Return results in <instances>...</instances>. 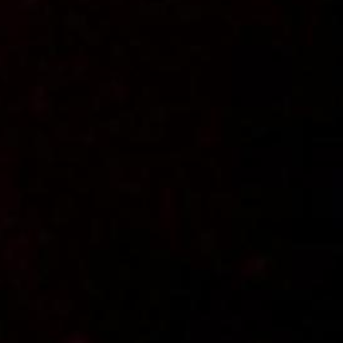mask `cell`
Segmentation results:
<instances>
[{
    "mask_svg": "<svg viewBox=\"0 0 343 343\" xmlns=\"http://www.w3.org/2000/svg\"><path fill=\"white\" fill-rule=\"evenodd\" d=\"M27 241H28V239H27V236H26V233L22 232L20 236H19V239H18V243H19V244H26Z\"/></svg>",
    "mask_w": 343,
    "mask_h": 343,
    "instance_id": "obj_4",
    "label": "cell"
},
{
    "mask_svg": "<svg viewBox=\"0 0 343 343\" xmlns=\"http://www.w3.org/2000/svg\"><path fill=\"white\" fill-rule=\"evenodd\" d=\"M3 256L11 260L12 257H14V252H12V249H5V251H4V254H3Z\"/></svg>",
    "mask_w": 343,
    "mask_h": 343,
    "instance_id": "obj_5",
    "label": "cell"
},
{
    "mask_svg": "<svg viewBox=\"0 0 343 343\" xmlns=\"http://www.w3.org/2000/svg\"><path fill=\"white\" fill-rule=\"evenodd\" d=\"M16 221H18V217H16V216H9V217L4 218L3 221H1V225L5 226V228H12V226L16 224Z\"/></svg>",
    "mask_w": 343,
    "mask_h": 343,
    "instance_id": "obj_3",
    "label": "cell"
},
{
    "mask_svg": "<svg viewBox=\"0 0 343 343\" xmlns=\"http://www.w3.org/2000/svg\"><path fill=\"white\" fill-rule=\"evenodd\" d=\"M51 237H52V235H50L46 229H40L39 233H38V240H39L40 244H47Z\"/></svg>",
    "mask_w": 343,
    "mask_h": 343,
    "instance_id": "obj_2",
    "label": "cell"
},
{
    "mask_svg": "<svg viewBox=\"0 0 343 343\" xmlns=\"http://www.w3.org/2000/svg\"><path fill=\"white\" fill-rule=\"evenodd\" d=\"M62 343H90L89 339L86 338L81 332H73L70 335H67Z\"/></svg>",
    "mask_w": 343,
    "mask_h": 343,
    "instance_id": "obj_1",
    "label": "cell"
},
{
    "mask_svg": "<svg viewBox=\"0 0 343 343\" xmlns=\"http://www.w3.org/2000/svg\"><path fill=\"white\" fill-rule=\"evenodd\" d=\"M12 284H14V287L19 288L20 287V280H12Z\"/></svg>",
    "mask_w": 343,
    "mask_h": 343,
    "instance_id": "obj_7",
    "label": "cell"
},
{
    "mask_svg": "<svg viewBox=\"0 0 343 343\" xmlns=\"http://www.w3.org/2000/svg\"><path fill=\"white\" fill-rule=\"evenodd\" d=\"M19 268H22V269L27 268V261L24 260V259H22V260H19Z\"/></svg>",
    "mask_w": 343,
    "mask_h": 343,
    "instance_id": "obj_6",
    "label": "cell"
}]
</instances>
